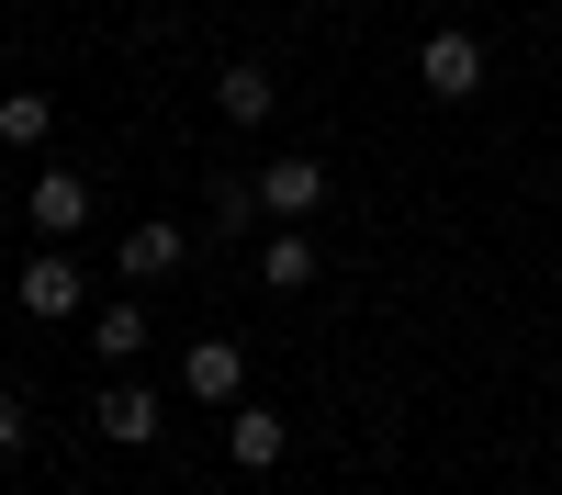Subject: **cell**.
Segmentation results:
<instances>
[{"instance_id":"obj_10","label":"cell","mask_w":562,"mask_h":495,"mask_svg":"<svg viewBox=\"0 0 562 495\" xmlns=\"http://www.w3.org/2000/svg\"><path fill=\"white\" fill-rule=\"evenodd\" d=\"M90 349H102V360H147V293L90 304Z\"/></svg>"},{"instance_id":"obj_2","label":"cell","mask_w":562,"mask_h":495,"mask_svg":"<svg viewBox=\"0 0 562 495\" xmlns=\"http://www.w3.org/2000/svg\"><path fill=\"white\" fill-rule=\"evenodd\" d=\"M180 394L214 405V417H225V405H248V349H237V338H192V349H180Z\"/></svg>"},{"instance_id":"obj_4","label":"cell","mask_w":562,"mask_h":495,"mask_svg":"<svg viewBox=\"0 0 562 495\" xmlns=\"http://www.w3.org/2000/svg\"><path fill=\"white\" fill-rule=\"evenodd\" d=\"M12 304L34 315V327H57V315L90 304V282H79V259H68V248H34V259H23V282H12Z\"/></svg>"},{"instance_id":"obj_6","label":"cell","mask_w":562,"mask_h":495,"mask_svg":"<svg viewBox=\"0 0 562 495\" xmlns=\"http://www.w3.org/2000/svg\"><path fill=\"white\" fill-rule=\"evenodd\" d=\"M90 203H102V192H90L79 169H45L34 192H23V214H34V237H45V248H68L79 225H90Z\"/></svg>"},{"instance_id":"obj_8","label":"cell","mask_w":562,"mask_h":495,"mask_svg":"<svg viewBox=\"0 0 562 495\" xmlns=\"http://www.w3.org/2000/svg\"><path fill=\"white\" fill-rule=\"evenodd\" d=\"M281 450H293V428L270 405H225V462L237 473H281Z\"/></svg>"},{"instance_id":"obj_3","label":"cell","mask_w":562,"mask_h":495,"mask_svg":"<svg viewBox=\"0 0 562 495\" xmlns=\"http://www.w3.org/2000/svg\"><path fill=\"white\" fill-rule=\"evenodd\" d=\"M90 428L124 439V450H158L169 439V405H158V383H102V394H90Z\"/></svg>"},{"instance_id":"obj_13","label":"cell","mask_w":562,"mask_h":495,"mask_svg":"<svg viewBox=\"0 0 562 495\" xmlns=\"http://www.w3.org/2000/svg\"><path fill=\"white\" fill-rule=\"evenodd\" d=\"M214 237H248V225H259V180H214Z\"/></svg>"},{"instance_id":"obj_14","label":"cell","mask_w":562,"mask_h":495,"mask_svg":"<svg viewBox=\"0 0 562 495\" xmlns=\"http://www.w3.org/2000/svg\"><path fill=\"white\" fill-rule=\"evenodd\" d=\"M23 450H34V405L0 383V462H23Z\"/></svg>"},{"instance_id":"obj_1","label":"cell","mask_w":562,"mask_h":495,"mask_svg":"<svg viewBox=\"0 0 562 495\" xmlns=\"http://www.w3.org/2000/svg\"><path fill=\"white\" fill-rule=\"evenodd\" d=\"M416 79H428V102H473V90H484V34L439 23L428 45H416Z\"/></svg>"},{"instance_id":"obj_7","label":"cell","mask_w":562,"mask_h":495,"mask_svg":"<svg viewBox=\"0 0 562 495\" xmlns=\"http://www.w3.org/2000/svg\"><path fill=\"white\" fill-rule=\"evenodd\" d=\"M113 259H124V282H169V270L192 259V225H169V214H135Z\"/></svg>"},{"instance_id":"obj_9","label":"cell","mask_w":562,"mask_h":495,"mask_svg":"<svg viewBox=\"0 0 562 495\" xmlns=\"http://www.w3.org/2000/svg\"><path fill=\"white\" fill-rule=\"evenodd\" d=\"M270 102H281V79H270L259 57H225V68H214V113H225V124H270Z\"/></svg>"},{"instance_id":"obj_12","label":"cell","mask_w":562,"mask_h":495,"mask_svg":"<svg viewBox=\"0 0 562 495\" xmlns=\"http://www.w3.org/2000/svg\"><path fill=\"white\" fill-rule=\"evenodd\" d=\"M57 135V102L45 90H0V147H45Z\"/></svg>"},{"instance_id":"obj_11","label":"cell","mask_w":562,"mask_h":495,"mask_svg":"<svg viewBox=\"0 0 562 495\" xmlns=\"http://www.w3.org/2000/svg\"><path fill=\"white\" fill-rule=\"evenodd\" d=\"M259 282H270V293H304V282H315V237H304V225H281V237L259 248Z\"/></svg>"},{"instance_id":"obj_5","label":"cell","mask_w":562,"mask_h":495,"mask_svg":"<svg viewBox=\"0 0 562 495\" xmlns=\"http://www.w3.org/2000/svg\"><path fill=\"white\" fill-rule=\"evenodd\" d=\"M259 214H270V225H315V214H326V158H304V147L270 158V169H259Z\"/></svg>"}]
</instances>
